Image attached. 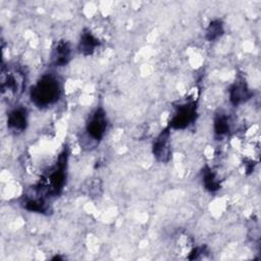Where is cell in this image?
<instances>
[{
  "mask_svg": "<svg viewBox=\"0 0 261 261\" xmlns=\"http://www.w3.org/2000/svg\"><path fill=\"white\" fill-rule=\"evenodd\" d=\"M202 178H203V185L206 190L210 192H216L220 189V179L217 177L215 172L206 166L203 169L202 172Z\"/></svg>",
  "mask_w": 261,
  "mask_h": 261,
  "instance_id": "cell-11",
  "label": "cell"
},
{
  "mask_svg": "<svg viewBox=\"0 0 261 261\" xmlns=\"http://www.w3.org/2000/svg\"><path fill=\"white\" fill-rule=\"evenodd\" d=\"M197 117L196 101L186 102L176 107V111L170 120V127L174 129H182L195 121Z\"/></svg>",
  "mask_w": 261,
  "mask_h": 261,
  "instance_id": "cell-3",
  "label": "cell"
},
{
  "mask_svg": "<svg viewBox=\"0 0 261 261\" xmlns=\"http://www.w3.org/2000/svg\"><path fill=\"white\" fill-rule=\"evenodd\" d=\"M24 208L29 211L39 212V213H44L48 209L45 201L41 198H39V199H30V200L25 201Z\"/></svg>",
  "mask_w": 261,
  "mask_h": 261,
  "instance_id": "cell-14",
  "label": "cell"
},
{
  "mask_svg": "<svg viewBox=\"0 0 261 261\" xmlns=\"http://www.w3.org/2000/svg\"><path fill=\"white\" fill-rule=\"evenodd\" d=\"M23 75L18 70H8L7 73H4V76L1 82V90L2 93L5 91H9L13 94H17L21 92L23 87Z\"/></svg>",
  "mask_w": 261,
  "mask_h": 261,
  "instance_id": "cell-6",
  "label": "cell"
},
{
  "mask_svg": "<svg viewBox=\"0 0 261 261\" xmlns=\"http://www.w3.org/2000/svg\"><path fill=\"white\" fill-rule=\"evenodd\" d=\"M60 82L51 74L43 75L31 89V100L39 107L54 104L61 96Z\"/></svg>",
  "mask_w": 261,
  "mask_h": 261,
  "instance_id": "cell-1",
  "label": "cell"
},
{
  "mask_svg": "<svg viewBox=\"0 0 261 261\" xmlns=\"http://www.w3.org/2000/svg\"><path fill=\"white\" fill-rule=\"evenodd\" d=\"M107 128L106 113L102 108H97L87 123V132L94 140H101Z\"/></svg>",
  "mask_w": 261,
  "mask_h": 261,
  "instance_id": "cell-5",
  "label": "cell"
},
{
  "mask_svg": "<svg viewBox=\"0 0 261 261\" xmlns=\"http://www.w3.org/2000/svg\"><path fill=\"white\" fill-rule=\"evenodd\" d=\"M70 56L71 48L69 43L66 41H59L52 50L51 61L55 66H64L69 62Z\"/></svg>",
  "mask_w": 261,
  "mask_h": 261,
  "instance_id": "cell-7",
  "label": "cell"
},
{
  "mask_svg": "<svg viewBox=\"0 0 261 261\" xmlns=\"http://www.w3.org/2000/svg\"><path fill=\"white\" fill-rule=\"evenodd\" d=\"M99 46H100V41L91 33V31L84 30L81 35V39L79 43L80 52L84 55H91Z\"/></svg>",
  "mask_w": 261,
  "mask_h": 261,
  "instance_id": "cell-10",
  "label": "cell"
},
{
  "mask_svg": "<svg viewBox=\"0 0 261 261\" xmlns=\"http://www.w3.org/2000/svg\"><path fill=\"white\" fill-rule=\"evenodd\" d=\"M28 124V113L22 107H18L9 112L7 118V125L11 130L22 132Z\"/></svg>",
  "mask_w": 261,
  "mask_h": 261,
  "instance_id": "cell-9",
  "label": "cell"
},
{
  "mask_svg": "<svg viewBox=\"0 0 261 261\" xmlns=\"http://www.w3.org/2000/svg\"><path fill=\"white\" fill-rule=\"evenodd\" d=\"M229 130L228 119L224 114H219L214 119V132L218 136H223Z\"/></svg>",
  "mask_w": 261,
  "mask_h": 261,
  "instance_id": "cell-13",
  "label": "cell"
},
{
  "mask_svg": "<svg viewBox=\"0 0 261 261\" xmlns=\"http://www.w3.org/2000/svg\"><path fill=\"white\" fill-rule=\"evenodd\" d=\"M252 97V92L248 88L247 84L244 81H238L236 82L229 90V99L230 102L238 106L247 100H249Z\"/></svg>",
  "mask_w": 261,
  "mask_h": 261,
  "instance_id": "cell-8",
  "label": "cell"
},
{
  "mask_svg": "<svg viewBox=\"0 0 261 261\" xmlns=\"http://www.w3.org/2000/svg\"><path fill=\"white\" fill-rule=\"evenodd\" d=\"M67 162V151L63 150V152L59 155L56 167L49 173L48 176L41 179L38 184L36 190L38 192L46 191L49 195H58L65 182V168Z\"/></svg>",
  "mask_w": 261,
  "mask_h": 261,
  "instance_id": "cell-2",
  "label": "cell"
},
{
  "mask_svg": "<svg viewBox=\"0 0 261 261\" xmlns=\"http://www.w3.org/2000/svg\"><path fill=\"white\" fill-rule=\"evenodd\" d=\"M202 253H204V248H200V247L195 248V249L190 253L189 259H191V260L197 259V258H199V256H200Z\"/></svg>",
  "mask_w": 261,
  "mask_h": 261,
  "instance_id": "cell-15",
  "label": "cell"
},
{
  "mask_svg": "<svg viewBox=\"0 0 261 261\" xmlns=\"http://www.w3.org/2000/svg\"><path fill=\"white\" fill-rule=\"evenodd\" d=\"M223 33H224V29H223L222 21L220 19H215L209 23L206 30V38L209 41H214L219 37H221Z\"/></svg>",
  "mask_w": 261,
  "mask_h": 261,
  "instance_id": "cell-12",
  "label": "cell"
},
{
  "mask_svg": "<svg viewBox=\"0 0 261 261\" xmlns=\"http://www.w3.org/2000/svg\"><path fill=\"white\" fill-rule=\"evenodd\" d=\"M154 157L160 162H168L171 159V145H170V130L163 129L155 139L152 147Z\"/></svg>",
  "mask_w": 261,
  "mask_h": 261,
  "instance_id": "cell-4",
  "label": "cell"
}]
</instances>
